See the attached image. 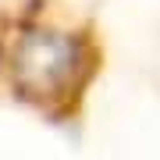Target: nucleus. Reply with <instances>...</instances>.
Instances as JSON below:
<instances>
[{"instance_id":"f257e3e1","label":"nucleus","mask_w":160,"mask_h":160,"mask_svg":"<svg viewBox=\"0 0 160 160\" xmlns=\"http://www.w3.org/2000/svg\"><path fill=\"white\" fill-rule=\"evenodd\" d=\"M92 43L68 29H29L11 50V75L18 89L36 100H64L92 71Z\"/></svg>"}]
</instances>
